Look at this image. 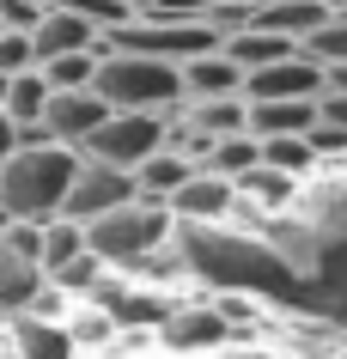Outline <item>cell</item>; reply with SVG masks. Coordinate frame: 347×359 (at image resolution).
Listing matches in <instances>:
<instances>
[{
  "mask_svg": "<svg viewBox=\"0 0 347 359\" xmlns=\"http://www.w3.org/2000/svg\"><path fill=\"white\" fill-rule=\"evenodd\" d=\"M74 170H79V152L55 147V140L19 147L0 165V213H6V219H31V226L61 219V201H67Z\"/></svg>",
  "mask_w": 347,
  "mask_h": 359,
  "instance_id": "1",
  "label": "cell"
},
{
  "mask_svg": "<svg viewBox=\"0 0 347 359\" xmlns=\"http://www.w3.org/2000/svg\"><path fill=\"white\" fill-rule=\"evenodd\" d=\"M171 238H177L171 208H158L147 195L122 201L116 213H104V219L86 226V244H92V256L110 268V274H140L158 250H171Z\"/></svg>",
  "mask_w": 347,
  "mask_h": 359,
  "instance_id": "2",
  "label": "cell"
},
{
  "mask_svg": "<svg viewBox=\"0 0 347 359\" xmlns=\"http://www.w3.org/2000/svg\"><path fill=\"white\" fill-rule=\"evenodd\" d=\"M110 110H158L171 116L183 104V67L158 55H128V49H110L104 43V61H97V86H92Z\"/></svg>",
  "mask_w": 347,
  "mask_h": 359,
  "instance_id": "3",
  "label": "cell"
},
{
  "mask_svg": "<svg viewBox=\"0 0 347 359\" xmlns=\"http://www.w3.org/2000/svg\"><path fill=\"white\" fill-rule=\"evenodd\" d=\"M171 116H177V110H171ZM171 116H158V110H110V116H104V128L86 140L79 158H97V165L128 170V177H135L153 152L171 147Z\"/></svg>",
  "mask_w": 347,
  "mask_h": 359,
  "instance_id": "4",
  "label": "cell"
},
{
  "mask_svg": "<svg viewBox=\"0 0 347 359\" xmlns=\"http://www.w3.org/2000/svg\"><path fill=\"white\" fill-rule=\"evenodd\" d=\"M153 341H158V353H165V359H213L219 347H231L238 335H231V323L213 311V299L195 286L189 299L165 317V329H158Z\"/></svg>",
  "mask_w": 347,
  "mask_h": 359,
  "instance_id": "5",
  "label": "cell"
},
{
  "mask_svg": "<svg viewBox=\"0 0 347 359\" xmlns=\"http://www.w3.org/2000/svg\"><path fill=\"white\" fill-rule=\"evenodd\" d=\"M122 201H135V177L97 165V158H79L74 183H67V201H61V219L92 226V219H104V213H116Z\"/></svg>",
  "mask_w": 347,
  "mask_h": 359,
  "instance_id": "6",
  "label": "cell"
},
{
  "mask_svg": "<svg viewBox=\"0 0 347 359\" xmlns=\"http://www.w3.org/2000/svg\"><path fill=\"white\" fill-rule=\"evenodd\" d=\"M104 116H110V104L97 92H49L43 134H49L55 147H67V152H86V140L104 128Z\"/></svg>",
  "mask_w": 347,
  "mask_h": 359,
  "instance_id": "7",
  "label": "cell"
},
{
  "mask_svg": "<svg viewBox=\"0 0 347 359\" xmlns=\"http://www.w3.org/2000/svg\"><path fill=\"white\" fill-rule=\"evenodd\" d=\"M231 213H238V183H226V177H213V170H201V165H195V177L171 195V219L177 226H231Z\"/></svg>",
  "mask_w": 347,
  "mask_h": 359,
  "instance_id": "8",
  "label": "cell"
},
{
  "mask_svg": "<svg viewBox=\"0 0 347 359\" xmlns=\"http://www.w3.org/2000/svg\"><path fill=\"white\" fill-rule=\"evenodd\" d=\"M329 74L323 61L311 55V49H299V55L274 61V67H262V74L244 79V97H262V104H280V97H323Z\"/></svg>",
  "mask_w": 347,
  "mask_h": 359,
  "instance_id": "9",
  "label": "cell"
},
{
  "mask_svg": "<svg viewBox=\"0 0 347 359\" xmlns=\"http://www.w3.org/2000/svg\"><path fill=\"white\" fill-rule=\"evenodd\" d=\"M43 299H49L43 268L13 256V250H0V329L19 323V317H43Z\"/></svg>",
  "mask_w": 347,
  "mask_h": 359,
  "instance_id": "10",
  "label": "cell"
},
{
  "mask_svg": "<svg viewBox=\"0 0 347 359\" xmlns=\"http://www.w3.org/2000/svg\"><path fill=\"white\" fill-rule=\"evenodd\" d=\"M0 341H6V359H79L61 317H19L0 329Z\"/></svg>",
  "mask_w": 347,
  "mask_h": 359,
  "instance_id": "11",
  "label": "cell"
},
{
  "mask_svg": "<svg viewBox=\"0 0 347 359\" xmlns=\"http://www.w3.org/2000/svg\"><path fill=\"white\" fill-rule=\"evenodd\" d=\"M183 97H244V67L226 49L189 55L183 61Z\"/></svg>",
  "mask_w": 347,
  "mask_h": 359,
  "instance_id": "12",
  "label": "cell"
},
{
  "mask_svg": "<svg viewBox=\"0 0 347 359\" xmlns=\"http://www.w3.org/2000/svg\"><path fill=\"white\" fill-rule=\"evenodd\" d=\"M329 19H335V13H329L323 0H274V6H262V13H256V25H262V31L299 43V49H311V37H317Z\"/></svg>",
  "mask_w": 347,
  "mask_h": 359,
  "instance_id": "13",
  "label": "cell"
},
{
  "mask_svg": "<svg viewBox=\"0 0 347 359\" xmlns=\"http://www.w3.org/2000/svg\"><path fill=\"white\" fill-rule=\"evenodd\" d=\"M31 43H37V61H49V55H79V49H97V31L79 13H67V6H49L43 13V25L31 31Z\"/></svg>",
  "mask_w": 347,
  "mask_h": 359,
  "instance_id": "14",
  "label": "cell"
},
{
  "mask_svg": "<svg viewBox=\"0 0 347 359\" xmlns=\"http://www.w3.org/2000/svg\"><path fill=\"white\" fill-rule=\"evenodd\" d=\"M189 177H195V158H189V152H177V147H165V152H153V158L135 170V195L158 201V208H171V195L183 189Z\"/></svg>",
  "mask_w": 347,
  "mask_h": 359,
  "instance_id": "15",
  "label": "cell"
},
{
  "mask_svg": "<svg viewBox=\"0 0 347 359\" xmlns=\"http://www.w3.org/2000/svg\"><path fill=\"white\" fill-rule=\"evenodd\" d=\"M311 128H317V97H280V104L250 97V134H256V140H274V134H311Z\"/></svg>",
  "mask_w": 347,
  "mask_h": 359,
  "instance_id": "16",
  "label": "cell"
},
{
  "mask_svg": "<svg viewBox=\"0 0 347 359\" xmlns=\"http://www.w3.org/2000/svg\"><path fill=\"white\" fill-rule=\"evenodd\" d=\"M238 67H244V79L250 74H262V67H274V61H287V55H299V43H287V37H274V31H262V25H244V31H231L226 43H219Z\"/></svg>",
  "mask_w": 347,
  "mask_h": 359,
  "instance_id": "17",
  "label": "cell"
},
{
  "mask_svg": "<svg viewBox=\"0 0 347 359\" xmlns=\"http://www.w3.org/2000/svg\"><path fill=\"white\" fill-rule=\"evenodd\" d=\"M256 147H262V165L280 170V177H292V183H311V177L323 170L311 134H274V140H256Z\"/></svg>",
  "mask_w": 347,
  "mask_h": 359,
  "instance_id": "18",
  "label": "cell"
},
{
  "mask_svg": "<svg viewBox=\"0 0 347 359\" xmlns=\"http://www.w3.org/2000/svg\"><path fill=\"white\" fill-rule=\"evenodd\" d=\"M0 110L13 116L19 128H43V110H49V79L37 74H13V79H0Z\"/></svg>",
  "mask_w": 347,
  "mask_h": 359,
  "instance_id": "19",
  "label": "cell"
},
{
  "mask_svg": "<svg viewBox=\"0 0 347 359\" xmlns=\"http://www.w3.org/2000/svg\"><path fill=\"white\" fill-rule=\"evenodd\" d=\"M256 165H262V147H256V134H226V140H213V147L201 152V170L226 177V183H244Z\"/></svg>",
  "mask_w": 347,
  "mask_h": 359,
  "instance_id": "20",
  "label": "cell"
},
{
  "mask_svg": "<svg viewBox=\"0 0 347 359\" xmlns=\"http://www.w3.org/2000/svg\"><path fill=\"white\" fill-rule=\"evenodd\" d=\"M97 61H104V43L97 49H79V55H49L43 61V79H49V92H92Z\"/></svg>",
  "mask_w": 347,
  "mask_h": 359,
  "instance_id": "21",
  "label": "cell"
},
{
  "mask_svg": "<svg viewBox=\"0 0 347 359\" xmlns=\"http://www.w3.org/2000/svg\"><path fill=\"white\" fill-rule=\"evenodd\" d=\"M86 226H79V219H49V226H43V280H49V274H55V268H67L74 262V256H86Z\"/></svg>",
  "mask_w": 347,
  "mask_h": 359,
  "instance_id": "22",
  "label": "cell"
},
{
  "mask_svg": "<svg viewBox=\"0 0 347 359\" xmlns=\"http://www.w3.org/2000/svg\"><path fill=\"white\" fill-rule=\"evenodd\" d=\"M104 274H110V268L86 250V256H74L67 268H55V274H49V286H55L67 304H79V299H92V292H97V280H104Z\"/></svg>",
  "mask_w": 347,
  "mask_h": 359,
  "instance_id": "23",
  "label": "cell"
},
{
  "mask_svg": "<svg viewBox=\"0 0 347 359\" xmlns=\"http://www.w3.org/2000/svg\"><path fill=\"white\" fill-rule=\"evenodd\" d=\"M37 43H31V31H0V79L13 74H37Z\"/></svg>",
  "mask_w": 347,
  "mask_h": 359,
  "instance_id": "24",
  "label": "cell"
},
{
  "mask_svg": "<svg viewBox=\"0 0 347 359\" xmlns=\"http://www.w3.org/2000/svg\"><path fill=\"white\" fill-rule=\"evenodd\" d=\"M213 0H140V19H158V25H195L207 19Z\"/></svg>",
  "mask_w": 347,
  "mask_h": 359,
  "instance_id": "25",
  "label": "cell"
},
{
  "mask_svg": "<svg viewBox=\"0 0 347 359\" xmlns=\"http://www.w3.org/2000/svg\"><path fill=\"white\" fill-rule=\"evenodd\" d=\"M311 55L323 61V67H329V61H347V13H341V19H329L323 31L311 37Z\"/></svg>",
  "mask_w": 347,
  "mask_h": 359,
  "instance_id": "26",
  "label": "cell"
},
{
  "mask_svg": "<svg viewBox=\"0 0 347 359\" xmlns=\"http://www.w3.org/2000/svg\"><path fill=\"white\" fill-rule=\"evenodd\" d=\"M317 122L335 128V134H347V92H323L317 97Z\"/></svg>",
  "mask_w": 347,
  "mask_h": 359,
  "instance_id": "27",
  "label": "cell"
},
{
  "mask_svg": "<svg viewBox=\"0 0 347 359\" xmlns=\"http://www.w3.org/2000/svg\"><path fill=\"white\" fill-rule=\"evenodd\" d=\"M213 359H287L274 341H231V347H219Z\"/></svg>",
  "mask_w": 347,
  "mask_h": 359,
  "instance_id": "28",
  "label": "cell"
},
{
  "mask_svg": "<svg viewBox=\"0 0 347 359\" xmlns=\"http://www.w3.org/2000/svg\"><path fill=\"white\" fill-rule=\"evenodd\" d=\"M19 147H25V128H19V122H13L6 110H0V165H6V158H13Z\"/></svg>",
  "mask_w": 347,
  "mask_h": 359,
  "instance_id": "29",
  "label": "cell"
},
{
  "mask_svg": "<svg viewBox=\"0 0 347 359\" xmlns=\"http://www.w3.org/2000/svg\"><path fill=\"white\" fill-rule=\"evenodd\" d=\"M323 74H329V86H323V92H347V61H329Z\"/></svg>",
  "mask_w": 347,
  "mask_h": 359,
  "instance_id": "30",
  "label": "cell"
}]
</instances>
